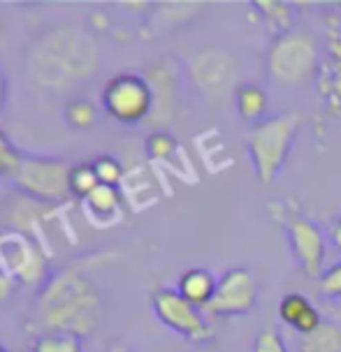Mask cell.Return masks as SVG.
<instances>
[{"label": "cell", "instance_id": "cell-21", "mask_svg": "<svg viewBox=\"0 0 341 352\" xmlns=\"http://www.w3.org/2000/svg\"><path fill=\"white\" fill-rule=\"evenodd\" d=\"M91 165H93V172H96V176H98V181L105 186L116 188L118 181L123 179V165L114 158V155H98Z\"/></svg>", "mask_w": 341, "mask_h": 352}, {"label": "cell", "instance_id": "cell-30", "mask_svg": "<svg viewBox=\"0 0 341 352\" xmlns=\"http://www.w3.org/2000/svg\"><path fill=\"white\" fill-rule=\"evenodd\" d=\"M0 239H3V236H0Z\"/></svg>", "mask_w": 341, "mask_h": 352}, {"label": "cell", "instance_id": "cell-22", "mask_svg": "<svg viewBox=\"0 0 341 352\" xmlns=\"http://www.w3.org/2000/svg\"><path fill=\"white\" fill-rule=\"evenodd\" d=\"M23 155L19 148L10 142V137L0 130V176H14V172L21 165Z\"/></svg>", "mask_w": 341, "mask_h": 352}, {"label": "cell", "instance_id": "cell-17", "mask_svg": "<svg viewBox=\"0 0 341 352\" xmlns=\"http://www.w3.org/2000/svg\"><path fill=\"white\" fill-rule=\"evenodd\" d=\"M30 352H84V341L65 331H42L35 336Z\"/></svg>", "mask_w": 341, "mask_h": 352}, {"label": "cell", "instance_id": "cell-20", "mask_svg": "<svg viewBox=\"0 0 341 352\" xmlns=\"http://www.w3.org/2000/svg\"><path fill=\"white\" fill-rule=\"evenodd\" d=\"M144 148H147L149 158L167 160V158H172V153L179 146H176V140H174L172 135H169V132L158 130V132H151V135L147 137V144H144Z\"/></svg>", "mask_w": 341, "mask_h": 352}, {"label": "cell", "instance_id": "cell-5", "mask_svg": "<svg viewBox=\"0 0 341 352\" xmlns=\"http://www.w3.org/2000/svg\"><path fill=\"white\" fill-rule=\"evenodd\" d=\"M100 102L107 116L121 125H140L154 114V91L149 79L135 72H121L107 81Z\"/></svg>", "mask_w": 341, "mask_h": 352}, {"label": "cell", "instance_id": "cell-12", "mask_svg": "<svg viewBox=\"0 0 341 352\" xmlns=\"http://www.w3.org/2000/svg\"><path fill=\"white\" fill-rule=\"evenodd\" d=\"M216 287H218V278L209 272V269L195 267L179 276L174 290L186 301H191L193 306L207 308L211 304L214 294H216Z\"/></svg>", "mask_w": 341, "mask_h": 352}, {"label": "cell", "instance_id": "cell-23", "mask_svg": "<svg viewBox=\"0 0 341 352\" xmlns=\"http://www.w3.org/2000/svg\"><path fill=\"white\" fill-rule=\"evenodd\" d=\"M318 290L325 299H341V260L320 274Z\"/></svg>", "mask_w": 341, "mask_h": 352}, {"label": "cell", "instance_id": "cell-24", "mask_svg": "<svg viewBox=\"0 0 341 352\" xmlns=\"http://www.w3.org/2000/svg\"><path fill=\"white\" fill-rule=\"evenodd\" d=\"M254 352H288L286 341H283L281 331L276 327L260 329L254 341Z\"/></svg>", "mask_w": 341, "mask_h": 352}, {"label": "cell", "instance_id": "cell-29", "mask_svg": "<svg viewBox=\"0 0 341 352\" xmlns=\"http://www.w3.org/2000/svg\"><path fill=\"white\" fill-rule=\"evenodd\" d=\"M0 352H8V350H5V348H3V345H0Z\"/></svg>", "mask_w": 341, "mask_h": 352}, {"label": "cell", "instance_id": "cell-14", "mask_svg": "<svg viewBox=\"0 0 341 352\" xmlns=\"http://www.w3.org/2000/svg\"><path fill=\"white\" fill-rule=\"evenodd\" d=\"M298 352H341V327L323 320L313 331L298 336Z\"/></svg>", "mask_w": 341, "mask_h": 352}, {"label": "cell", "instance_id": "cell-28", "mask_svg": "<svg viewBox=\"0 0 341 352\" xmlns=\"http://www.w3.org/2000/svg\"><path fill=\"white\" fill-rule=\"evenodd\" d=\"M193 352H209V350H193Z\"/></svg>", "mask_w": 341, "mask_h": 352}, {"label": "cell", "instance_id": "cell-2", "mask_svg": "<svg viewBox=\"0 0 341 352\" xmlns=\"http://www.w3.org/2000/svg\"><path fill=\"white\" fill-rule=\"evenodd\" d=\"M96 70V44L79 30H56L35 47L30 74L44 86H65L68 79L86 77Z\"/></svg>", "mask_w": 341, "mask_h": 352}, {"label": "cell", "instance_id": "cell-16", "mask_svg": "<svg viewBox=\"0 0 341 352\" xmlns=\"http://www.w3.org/2000/svg\"><path fill=\"white\" fill-rule=\"evenodd\" d=\"M63 118L72 130H93L98 125V107L88 98H72L63 107Z\"/></svg>", "mask_w": 341, "mask_h": 352}, {"label": "cell", "instance_id": "cell-6", "mask_svg": "<svg viewBox=\"0 0 341 352\" xmlns=\"http://www.w3.org/2000/svg\"><path fill=\"white\" fill-rule=\"evenodd\" d=\"M70 165L63 158H23L12 176L14 188L42 202H63L70 195Z\"/></svg>", "mask_w": 341, "mask_h": 352}, {"label": "cell", "instance_id": "cell-8", "mask_svg": "<svg viewBox=\"0 0 341 352\" xmlns=\"http://www.w3.org/2000/svg\"><path fill=\"white\" fill-rule=\"evenodd\" d=\"M191 81L200 91V96L209 102H220L237 91V65L230 54L220 49H205L195 54L188 63Z\"/></svg>", "mask_w": 341, "mask_h": 352}, {"label": "cell", "instance_id": "cell-15", "mask_svg": "<svg viewBox=\"0 0 341 352\" xmlns=\"http://www.w3.org/2000/svg\"><path fill=\"white\" fill-rule=\"evenodd\" d=\"M254 8L265 19V26H267L274 37H281L293 30L295 26V10L290 3H279V0H258L254 3Z\"/></svg>", "mask_w": 341, "mask_h": 352}, {"label": "cell", "instance_id": "cell-13", "mask_svg": "<svg viewBox=\"0 0 341 352\" xmlns=\"http://www.w3.org/2000/svg\"><path fill=\"white\" fill-rule=\"evenodd\" d=\"M235 107L237 114L242 116V121H246L249 125H258L269 118V96L258 84H239L235 91Z\"/></svg>", "mask_w": 341, "mask_h": 352}, {"label": "cell", "instance_id": "cell-9", "mask_svg": "<svg viewBox=\"0 0 341 352\" xmlns=\"http://www.w3.org/2000/svg\"><path fill=\"white\" fill-rule=\"evenodd\" d=\"M258 304V283L244 267H232L218 276L211 304L205 308L211 318H235L251 313Z\"/></svg>", "mask_w": 341, "mask_h": 352}, {"label": "cell", "instance_id": "cell-11", "mask_svg": "<svg viewBox=\"0 0 341 352\" xmlns=\"http://www.w3.org/2000/svg\"><path fill=\"white\" fill-rule=\"evenodd\" d=\"M279 320L286 327L295 331V334H309L316 327L323 322L318 308L309 301L304 294L290 292L279 301Z\"/></svg>", "mask_w": 341, "mask_h": 352}, {"label": "cell", "instance_id": "cell-19", "mask_svg": "<svg viewBox=\"0 0 341 352\" xmlns=\"http://www.w3.org/2000/svg\"><path fill=\"white\" fill-rule=\"evenodd\" d=\"M98 186H100V181H98L96 172H93V165H88V162L72 165V169H70V195L86 199Z\"/></svg>", "mask_w": 341, "mask_h": 352}, {"label": "cell", "instance_id": "cell-10", "mask_svg": "<svg viewBox=\"0 0 341 352\" xmlns=\"http://www.w3.org/2000/svg\"><path fill=\"white\" fill-rule=\"evenodd\" d=\"M286 234L302 272L311 278H320V274L325 272V234L318 228V223H313L307 216H293L286 220Z\"/></svg>", "mask_w": 341, "mask_h": 352}, {"label": "cell", "instance_id": "cell-18", "mask_svg": "<svg viewBox=\"0 0 341 352\" xmlns=\"http://www.w3.org/2000/svg\"><path fill=\"white\" fill-rule=\"evenodd\" d=\"M118 204H121V195H118L114 186H105V184H100L86 197V206L93 216H114L118 211Z\"/></svg>", "mask_w": 341, "mask_h": 352}, {"label": "cell", "instance_id": "cell-7", "mask_svg": "<svg viewBox=\"0 0 341 352\" xmlns=\"http://www.w3.org/2000/svg\"><path fill=\"white\" fill-rule=\"evenodd\" d=\"M154 316L167 327L169 331L184 336L191 343H207L214 338V327L205 318L202 308L193 306L172 287H158L151 294Z\"/></svg>", "mask_w": 341, "mask_h": 352}, {"label": "cell", "instance_id": "cell-1", "mask_svg": "<svg viewBox=\"0 0 341 352\" xmlns=\"http://www.w3.org/2000/svg\"><path fill=\"white\" fill-rule=\"evenodd\" d=\"M100 320V292L84 274L63 269L47 280L37 297V322L42 331L88 336Z\"/></svg>", "mask_w": 341, "mask_h": 352}, {"label": "cell", "instance_id": "cell-25", "mask_svg": "<svg viewBox=\"0 0 341 352\" xmlns=\"http://www.w3.org/2000/svg\"><path fill=\"white\" fill-rule=\"evenodd\" d=\"M327 239H330V243L334 248L341 250V218H337L330 225V230H327Z\"/></svg>", "mask_w": 341, "mask_h": 352}, {"label": "cell", "instance_id": "cell-4", "mask_svg": "<svg viewBox=\"0 0 341 352\" xmlns=\"http://www.w3.org/2000/svg\"><path fill=\"white\" fill-rule=\"evenodd\" d=\"M318 67V44L309 30H290L274 37L267 52V72L271 81L283 86L304 84Z\"/></svg>", "mask_w": 341, "mask_h": 352}, {"label": "cell", "instance_id": "cell-27", "mask_svg": "<svg viewBox=\"0 0 341 352\" xmlns=\"http://www.w3.org/2000/svg\"><path fill=\"white\" fill-rule=\"evenodd\" d=\"M110 352H135L132 348H128V345H114V348Z\"/></svg>", "mask_w": 341, "mask_h": 352}, {"label": "cell", "instance_id": "cell-26", "mask_svg": "<svg viewBox=\"0 0 341 352\" xmlns=\"http://www.w3.org/2000/svg\"><path fill=\"white\" fill-rule=\"evenodd\" d=\"M8 91H10V86H8V74H5V70L0 67V114H3L5 104H8Z\"/></svg>", "mask_w": 341, "mask_h": 352}, {"label": "cell", "instance_id": "cell-3", "mask_svg": "<svg viewBox=\"0 0 341 352\" xmlns=\"http://www.w3.org/2000/svg\"><path fill=\"white\" fill-rule=\"evenodd\" d=\"M302 128L300 111H283L251 128L246 148L260 184H271L279 176Z\"/></svg>", "mask_w": 341, "mask_h": 352}]
</instances>
